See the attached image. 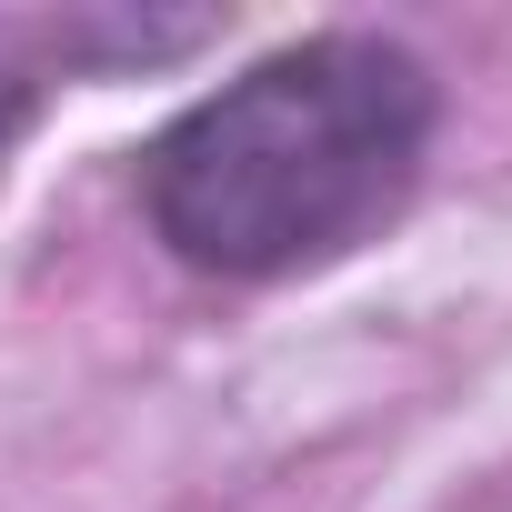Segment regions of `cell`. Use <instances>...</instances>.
<instances>
[{"label": "cell", "mask_w": 512, "mask_h": 512, "mask_svg": "<svg viewBox=\"0 0 512 512\" xmlns=\"http://www.w3.org/2000/svg\"><path fill=\"white\" fill-rule=\"evenodd\" d=\"M422 151H432V71L402 41L322 31L191 101L151 141L141 201L171 262L221 282H282L392 221Z\"/></svg>", "instance_id": "6da1fadb"}, {"label": "cell", "mask_w": 512, "mask_h": 512, "mask_svg": "<svg viewBox=\"0 0 512 512\" xmlns=\"http://www.w3.org/2000/svg\"><path fill=\"white\" fill-rule=\"evenodd\" d=\"M31 101H41V81H31V61L11 51V31H0V151L21 141V121H31Z\"/></svg>", "instance_id": "7a4b0ae2"}]
</instances>
